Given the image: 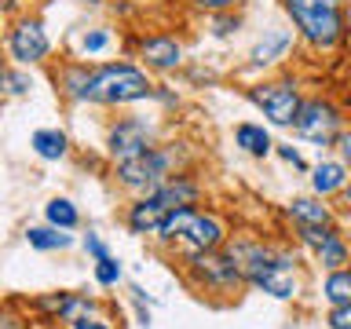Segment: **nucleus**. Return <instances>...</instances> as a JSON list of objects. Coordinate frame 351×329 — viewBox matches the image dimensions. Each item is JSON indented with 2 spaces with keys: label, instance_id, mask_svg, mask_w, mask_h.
I'll return each mask as SVG.
<instances>
[{
  "label": "nucleus",
  "instance_id": "obj_23",
  "mask_svg": "<svg viewBox=\"0 0 351 329\" xmlns=\"http://www.w3.org/2000/svg\"><path fill=\"white\" fill-rule=\"evenodd\" d=\"M88 77H92V66L70 62V66H66V70L59 73L62 95H66V99H77V103H81V99H84V88H88Z\"/></svg>",
  "mask_w": 351,
  "mask_h": 329
},
{
  "label": "nucleus",
  "instance_id": "obj_33",
  "mask_svg": "<svg viewBox=\"0 0 351 329\" xmlns=\"http://www.w3.org/2000/svg\"><path fill=\"white\" fill-rule=\"evenodd\" d=\"M337 150H340V161L351 169V128H344V136L337 139Z\"/></svg>",
  "mask_w": 351,
  "mask_h": 329
},
{
  "label": "nucleus",
  "instance_id": "obj_4",
  "mask_svg": "<svg viewBox=\"0 0 351 329\" xmlns=\"http://www.w3.org/2000/svg\"><path fill=\"white\" fill-rule=\"evenodd\" d=\"M186 271L197 285L208 289H238L245 282V267H241L234 249H208V252H191L186 256Z\"/></svg>",
  "mask_w": 351,
  "mask_h": 329
},
{
  "label": "nucleus",
  "instance_id": "obj_2",
  "mask_svg": "<svg viewBox=\"0 0 351 329\" xmlns=\"http://www.w3.org/2000/svg\"><path fill=\"white\" fill-rule=\"evenodd\" d=\"M296 37L315 51H337L348 40L344 0H282Z\"/></svg>",
  "mask_w": 351,
  "mask_h": 329
},
{
  "label": "nucleus",
  "instance_id": "obj_34",
  "mask_svg": "<svg viewBox=\"0 0 351 329\" xmlns=\"http://www.w3.org/2000/svg\"><path fill=\"white\" fill-rule=\"evenodd\" d=\"M340 197H344V208H348V212H351V183L344 186V191H340Z\"/></svg>",
  "mask_w": 351,
  "mask_h": 329
},
{
  "label": "nucleus",
  "instance_id": "obj_16",
  "mask_svg": "<svg viewBox=\"0 0 351 329\" xmlns=\"http://www.w3.org/2000/svg\"><path fill=\"white\" fill-rule=\"evenodd\" d=\"M285 216L293 219L296 227H333V208L322 205V197H293L285 205Z\"/></svg>",
  "mask_w": 351,
  "mask_h": 329
},
{
  "label": "nucleus",
  "instance_id": "obj_12",
  "mask_svg": "<svg viewBox=\"0 0 351 329\" xmlns=\"http://www.w3.org/2000/svg\"><path fill=\"white\" fill-rule=\"evenodd\" d=\"M165 216H169V208H165L154 194H143V197H136V202L128 205L125 223H128L132 234H158Z\"/></svg>",
  "mask_w": 351,
  "mask_h": 329
},
{
  "label": "nucleus",
  "instance_id": "obj_15",
  "mask_svg": "<svg viewBox=\"0 0 351 329\" xmlns=\"http://www.w3.org/2000/svg\"><path fill=\"white\" fill-rule=\"evenodd\" d=\"M165 208H180V205H197V197H202V183L191 180V175H169L158 191H150Z\"/></svg>",
  "mask_w": 351,
  "mask_h": 329
},
{
  "label": "nucleus",
  "instance_id": "obj_20",
  "mask_svg": "<svg viewBox=\"0 0 351 329\" xmlns=\"http://www.w3.org/2000/svg\"><path fill=\"white\" fill-rule=\"evenodd\" d=\"M194 216H197V208H194V205L169 208V216H165V223H161V230H158V238L165 241V245H176V241H183V238H186V230H191V223H194Z\"/></svg>",
  "mask_w": 351,
  "mask_h": 329
},
{
  "label": "nucleus",
  "instance_id": "obj_3",
  "mask_svg": "<svg viewBox=\"0 0 351 329\" xmlns=\"http://www.w3.org/2000/svg\"><path fill=\"white\" fill-rule=\"evenodd\" d=\"M154 95H158V84L150 81L147 70H139L132 62H103V66H92L81 103L132 106V103H147Z\"/></svg>",
  "mask_w": 351,
  "mask_h": 329
},
{
  "label": "nucleus",
  "instance_id": "obj_30",
  "mask_svg": "<svg viewBox=\"0 0 351 329\" xmlns=\"http://www.w3.org/2000/svg\"><path fill=\"white\" fill-rule=\"evenodd\" d=\"M197 11H205V15H223V11H234L241 0H191Z\"/></svg>",
  "mask_w": 351,
  "mask_h": 329
},
{
  "label": "nucleus",
  "instance_id": "obj_28",
  "mask_svg": "<svg viewBox=\"0 0 351 329\" xmlns=\"http://www.w3.org/2000/svg\"><path fill=\"white\" fill-rule=\"evenodd\" d=\"M326 326L329 329H351V304H333L326 311Z\"/></svg>",
  "mask_w": 351,
  "mask_h": 329
},
{
  "label": "nucleus",
  "instance_id": "obj_6",
  "mask_svg": "<svg viewBox=\"0 0 351 329\" xmlns=\"http://www.w3.org/2000/svg\"><path fill=\"white\" fill-rule=\"evenodd\" d=\"M249 103L256 106L271 125L293 128V121H296V114H300L304 99H300L296 81H267V84H252L249 88Z\"/></svg>",
  "mask_w": 351,
  "mask_h": 329
},
{
  "label": "nucleus",
  "instance_id": "obj_26",
  "mask_svg": "<svg viewBox=\"0 0 351 329\" xmlns=\"http://www.w3.org/2000/svg\"><path fill=\"white\" fill-rule=\"evenodd\" d=\"M4 84H8V95H26V92H33V77L22 73V66H15V62L4 70Z\"/></svg>",
  "mask_w": 351,
  "mask_h": 329
},
{
  "label": "nucleus",
  "instance_id": "obj_22",
  "mask_svg": "<svg viewBox=\"0 0 351 329\" xmlns=\"http://www.w3.org/2000/svg\"><path fill=\"white\" fill-rule=\"evenodd\" d=\"M44 219H48L51 227H59V230L81 227V212H77V205L70 202V197H51V202L44 205Z\"/></svg>",
  "mask_w": 351,
  "mask_h": 329
},
{
  "label": "nucleus",
  "instance_id": "obj_29",
  "mask_svg": "<svg viewBox=\"0 0 351 329\" xmlns=\"http://www.w3.org/2000/svg\"><path fill=\"white\" fill-rule=\"evenodd\" d=\"M81 245H84V252H88V256H92L95 263H99V260H110V256H114V252H110V249H106V241H103V238H99V234H95V230H88V234H84V241H81Z\"/></svg>",
  "mask_w": 351,
  "mask_h": 329
},
{
  "label": "nucleus",
  "instance_id": "obj_17",
  "mask_svg": "<svg viewBox=\"0 0 351 329\" xmlns=\"http://www.w3.org/2000/svg\"><path fill=\"white\" fill-rule=\"evenodd\" d=\"M234 147L245 150L249 158H267L274 150V139L263 125H256V121H241V125H234Z\"/></svg>",
  "mask_w": 351,
  "mask_h": 329
},
{
  "label": "nucleus",
  "instance_id": "obj_14",
  "mask_svg": "<svg viewBox=\"0 0 351 329\" xmlns=\"http://www.w3.org/2000/svg\"><path fill=\"white\" fill-rule=\"evenodd\" d=\"M293 48V29H282V26H271L263 33V40L249 51V66L260 70V66H274L278 59H285V51Z\"/></svg>",
  "mask_w": 351,
  "mask_h": 329
},
{
  "label": "nucleus",
  "instance_id": "obj_27",
  "mask_svg": "<svg viewBox=\"0 0 351 329\" xmlns=\"http://www.w3.org/2000/svg\"><path fill=\"white\" fill-rule=\"evenodd\" d=\"M121 274H125V271H121V260H117V256L95 263V282L103 285V289H114V285L121 282Z\"/></svg>",
  "mask_w": 351,
  "mask_h": 329
},
{
  "label": "nucleus",
  "instance_id": "obj_10",
  "mask_svg": "<svg viewBox=\"0 0 351 329\" xmlns=\"http://www.w3.org/2000/svg\"><path fill=\"white\" fill-rule=\"evenodd\" d=\"M139 59H143V66H150L158 73L176 70L183 62V44L172 33H150V37L139 40Z\"/></svg>",
  "mask_w": 351,
  "mask_h": 329
},
{
  "label": "nucleus",
  "instance_id": "obj_7",
  "mask_svg": "<svg viewBox=\"0 0 351 329\" xmlns=\"http://www.w3.org/2000/svg\"><path fill=\"white\" fill-rule=\"evenodd\" d=\"M169 175H172V154L158 150V147H150L147 154H139V158L117 164V183L125 186V191H132V194L158 191Z\"/></svg>",
  "mask_w": 351,
  "mask_h": 329
},
{
  "label": "nucleus",
  "instance_id": "obj_19",
  "mask_svg": "<svg viewBox=\"0 0 351 329\" xmlns=\"http://www.w3.org/2000/svg\"><path fill=\"white\" fill-rule=\"evenodd\" d=\"M29 147L40 161H62L66 150H70V139H66L62 128H37L29 136Z\"/></svg>",
  "mask_w": 351,
  "mask_h": 329
},
{
  "label": "nucleus",
  "instance_id": "obj_8",
  "mask_svg": "<svg viewBox=\"0 0 351 329\" xmlns=\"http://www.w3.org/2000/svg\"><path fill=\"white\" fill-rule=\"evenodd\" d=\"M4 48H8L11 62L29 70V66H37V62H44L51 55V37H48V29H44L40 19L22 15V19L11 22V29L4 37Z\"/></svg>",
  "mask_w": 351,
  "mask_h": 329
},
{
  "label": "nucleus",
  "instance_id": "obj_11",
  "mask_svg": "<svg viewBox=\"0 0 351 329\" xmlns=\"http://www.w3.org/2000/svg\"><path fill=\"white\" fill-rule=\"evenodd\" d=\"M223 241H227V223H223L216 212H202V208H197L194 223H191V230H186V238H183L186 256H191V252L223 249Z\"/></svg>",
  "mask_w": 351,
  "mask_h": 329
},
{
  "label": "nucleus",
  "instance_id": "obj_24",
  "mask_svg": "<svg viewBox=\"0 0 351 329\" xmlns=\"http://www.w3.org/2000/svg\"><path fill=\"white\" fill-rule=\"evenodd\" d=\"M322 296L329 300V307L333 304H351V267L329 271L326 282H322Z\"/></svg>",
  "mask_w": 351,
  "mask_h": 329
},
{
  "label": "nucleus",
  "instance_id": "obj_9",
  "mask_svg": "<svg viewBox=\"0 0 351 329\" xmlns=\"http://www.w3.org/2000/svg\"><path fill=\"white\" fill-rule=\"evenodd\" d=\"M150 136L154 132L143 117H121L117 125H110V132H106V154L114 158V164L132 161V158H139V154H147L154 147Z\"/></svg>",
  "mask_w": 351,
  "mask_h": 329
},
{
  "label": "nucleus",
  "instance_id": "obj_31",
  "mask_svg": "<svg viewBox=\"0 0 351 329\" xmlns=\"http://www.w3.org/2000/svg\"><path fill=\"white\" fill-rule=\"evenodd\" d=\"M70 329H114V326H110L106 318H99V315H84V318H77Z\"/></svg>",
  "mask_w": 351,
  "mask_h": 329
},
{
  "label": "nucleus",
  "instance_id": "obj_5",
  "mask_svg": "<svg viewBox=\"0 0 351 329\" xmlns=\"http://www.w3.org/2000/svg\"><path fill=\"white\" fill-rule=\"evenodd\" d=\"M293 132L315 147H337V139L344 136V114L329 99H304L300 114L293 121Z\"/></svg>",
  "mask_w": 351,
  "mask_h": 329
},
{
  "label": "nucleus",
  "instance_id": "obj_35",
  "mask_svg": "<svg viewBox=\"0 0 351 329\" xmlns=\"http://www.w3.org/2000/svg\"><path fill=\"white\" fill-rule=\"evenodd\" d=\"M4 8H8V11H11V8H15V0H4Z\"/></svg>",
  "mask_w": 351,
  "mask_h": 329
},
{
  "label": "nucleus",
  "instance_id": "obj_32",
  "mask_svg": "<svg viewBox=\"0 0 351 329\" xmlns=\"http://www.w3.org/2000/svg\"><path fill=\"white\" fill-rule=\"evenodd\" d=\"M278 158H282V161H289L293 169H300V172L307 169V161L300 158V150H296V147H278Z\"/></svg>",
  "mask_w": 351,
  "mask_h": 329
},
{
  "label": "nucleus",
  "instance_id": "obj_1",
  "mask_svg": "<svg viewBox=\"0 0 351 329\" xmlns=\"http://www.w3.org/2000/svg\"><path fill=\"white\" fill-rule=\"evenodd\" d=\"M241 267H245V285L274 296V300H293L300 293V271H296V252L274 249V245H234Z\"/></svg>",
  "mask_w": 351,
  "mask_h": 329
},
{
  "label": "nucleus",
  "instance_id": "obj_18",
  "mask_svg": "<svg viewBox=\"0 0 351 329\" xmlns=\"http://www.w3.org/2000/svg\"><path fill=\"white\" fill-rule=\"evenodd\" d=\"M311 252H315V260L322 263L326 271L348 267V260H351V245H348V238L340 234L337 227H329V230H326V238L318 241V245H315Z\"/></svg>",
  "mask_w": 351,
  "mask_h": 329
},
{
  "label": "nucleus",
  "instance_id": "obj_36",
  "mask_svg": "<svg viewBox=\"0 0 351 329\" xmlns=\"http://www.w3.org/2000/svg\"><path fill=\"white\" fill-rule=\"evenodd\" d=\"M84 4H99V0H84Z\"/></svg>",
  "mask_w": 351,
  "mask_h": 329
},
{
  "label": "nucleus",
  "instance_id": "obj_21",
  "mask_svg": "<svg viewBox=\"0 0 351 329\" xmlns=\"http://www.w3.org/2000/svg\"><path fill=\"white\" fill-rule=\"evenodd\" d=\"M26 245L37 249V252H59V249H70L73 245V234H66L59 227H26Z\"/></svg>",
  "mask_w": 351,
  "mask_h": 329
},
{
  "label": "nucleus",
  "instance_id": "obj_13",
  "mask_svg": "<svg viewBox=\"0 0 351 329\" xmlns=\"http://www.w3.org/2000/svg\"><path fill=\"white\" fill-rule=\"evenodd\" d=\"M348 183H351V169L344 161H337V158H322L311 169V191L318 197H333V194L344 191Z\"/></svg>",
  "mask_w": 351,
  "mask_h": 329
},
{
  "label": "nucleus",
  "instance_id": "obj_25",
  "mask_svg": "<svg viewBox=\"0 0 351 329\" xmlns=\"http://www.w3.org/2000/svg\"><path fill=\"white\" fill-rule=\"evenodd\" d=\"M110 29H84L81 33V40H77V51L81 55H99V51H106L110 48Z\"/></svg>",
  "mask_w": 351,
  "mask_h": 329
}]
</instances>
